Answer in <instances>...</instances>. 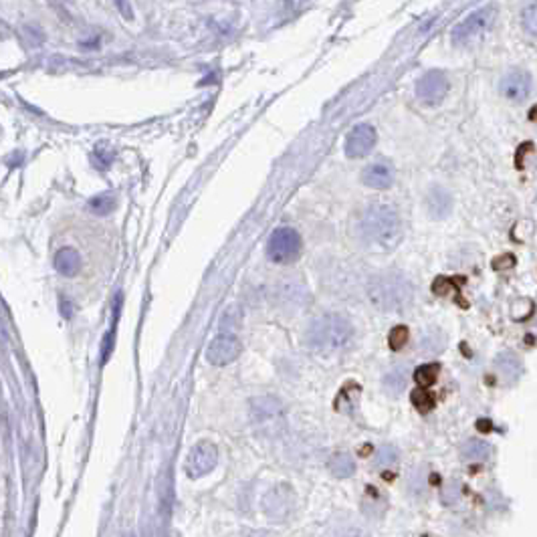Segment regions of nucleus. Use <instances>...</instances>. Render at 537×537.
Returning <instances> with one entry per match:
<instances>
[{"label": "nucleus", "mask_w": 537, "mask_h": 537, "mask_svg": "<svg viewBox=\"0 0 537 537\" xmlns=\"http://www.w3.org/2000/svg\"><path fill=\"white\" fill-rule=\"evenodd\" d=\"M406 342H408V327L406 325H396L394 329L390 332V335H388L390 347L394 352H398V349H402L406 346Z\"/></svg>", "instance_id": "26"}, {"label": "nucleus", "mask_w": 537, "mask_h": 537, "mask_svg": "<svg viewBox=\"0 0 537 537\" xmlns=\"http://www.w3.org/2000/svg\"><path fill=\"white\" fill-rule=\"evenodd\" d=\"M240 352H242V346H240L239 337L228 334L216 335L206 347V359L213 366H227L239 358Z\"/></svg>", "instance_id": "9"}, {"label": "nucleus", "mask_w": 537, "mask_h": 537, "mask_svg": "<svg viewBox=\"0 0 537 537\" xmlns=\"http://www.w3.org/2000/svg\"><path fill=\"white\" fill-rule=\"evenodd\" d=\"M216 463H218V449H216L215 442L200 441L192 446L188 459L184 463V469L190 479H200L208 475L210 471H215Z\"/></svg>", "instance_id": "7"}, {"label": "nucleus", "mask_w": 537, "mask_h": 537, "mask_svg": "<svg viewBox=\"0 0 537 537\" xmlns=\"http://www.w3.org/2000/svg\"><path fill=\"white\" fill-rule=\"evenodd\" d=\"M378 142V133L370 123H359L346 138V155L352 160L366 158Z\"/></svg>", "instance_id": "10"}, {"label": "nucleus", "mask_w": 537, "mask_h": 537, "mask_svg": "<svg viewBox=\"0 0 537 537\" xmlns=\"http://www.w3.org/2000/svg\"><path fill=\"white\" fill-rule=\"evenodd\" d=\"M283 408L275 400V398H257L251 402V414L252 420L257 424H271L277 420V416H281Z\"/></svg>", "instance_id": "13"}, {"label": "nucleus", "mask_w": 537, "mask_h": 537, "mask_svg": "<svg viewBox=\"0 0 537 537\" xmlns=\"http://www.w3.org/2000/svg\"><path fill=\"white\" fill-rule=\"evenodd\" d=\"M123 537H135V536H133V533H126V536H123Z\"/></svg>", "instance_id": "31"}, {"label": "nucleus", "mask_w": 537, "mask_h": 537, "mask_svg": "<svg viewBox=\"0 0 537 537\" xmlns=\"http://www.w3.org/2000/svg\"><path fill=\"white\" fill-rule=\"evenodd\" d=\"M116 196L111 194V192H101V194H97L93 196L89 203H87V208H89V213L96 216H108L113 213V208H116Z\"/></svg>", "instance_id": "19"}, {"label": "nucleus", "mask_w": 537, "mask_h": 537, "mask_svg": "<svg viewBox=\"0 0 537 537\" xmlns=\"http://www.w3.org/2000/svg\"><path fill=\"white\" fill-rule=\"evenodd\" d=\"M410 400H412V404L416 406L420 412H430L432 408H434V396L430 394L429 390H414L412 396H410Z\"/></svg>", "instance_id": "25"}, {"label": "nucleus", "mask_w": 537, "mask_h": 537, "mask_svg": "<svg viewBox=\"0 0 537 537\" xmlns=\"http://www.w3.org/2000/svg\"><path fill=\"white\" fill-rule=\"evenodd\" d=\"M521 24L531 36H537V0H531L521 12Z\"/></svg>", "instance_id": "24"}, {"label": "nucleus", "mask_w": 537, "mask_h": 537, "mask_svg": "<svg viewBox=\"0 0 537 537\" xmlns=\"http://www.w3.org/2000/svg\"><path fill=\"white\" fill-rule=\"evenodd\" d=\"M334 537H368L362 529H356V527H347V529H339Z\"/></svg>", "instance_id": "28"}, {"label": "nucleus", "mask_w": 537, "mask_h": 537, "mask_svg": "<svg viewBox=\"0 0 537 537\" xmlns=\"http://www.w3.org/2000/svg\"><path fill=\"white\" fill-rule=\"evenodd\" d=\"M242 537H273L269 531H265V529H249V531H245V536Z\"/></svg>", "instance_id": "29"}, {"label": "nucleus", "mask_w": 537, "mask_h": 537, "mask_svg": "<svg viewBox=\"0 0 537 537\" xmlns=\"http://www.w3.org/2000/svg\"><path fill=\"white\" fill-rule=\"evenodd\" d=\"M113 150H111V145H108L106 142L97 143L96 145V152H93V164H96L99 170H108L111 164H113Z\"/></svg>", "instance_id": "23"}, {"label": "nucleus", "mask_w": 537, "mask_h": 537, "mask_svg": "<svg viewBox=\"0 0 537 537\" xmlns=\"http://www.w3.org/2000/svg\"><path fill=\"white\" fill-rule=\"evenodd\" d=\"M295 505H297L295 491L291 485H285V483L271 487L263 497L265 515L275 523H285L295 511Z\"/></svg>", "instance_id": "5"}, {"label": "nucleus", "mask_w": 537, "mask_h": 537, "mask_svg": "<svg viewBox=\"0 0 537 537\" xmlns=\"http://www.w3.org/2000/svg\"><path fill=\"white\" fill-rule=\"evenodd\" d=\"M368 297L378 310L398 311L412 301V285L402 275H376L368 283Z\"/></svg>", "instance_id": "3"}, {"label": "nucleus", "mask_w": 537, "mask_h": 537, "mask_svg": "<svg viewBox=\"0 0 537 537\" xmlns=\"http://www.w3.org/2000/svg\"><path fill=\"white\" fill-rule=\"evenodd\" d=\"M501 93L507 99L513 101H521L531 93V77L529 73L521 71V69H513L509 71L501 79Z\"/></svg>", "instance_id": "11"}, {"label": "nucleus", "mask_w": 537, "mask_h": 537, "mask_svg": "<svg viewBox=\"0 0 537 537\" xmlns=\"http://www.w3.org/2000/svg\"><path fill=\"white\" fill-rule=\"evenodd\" d=\"M497 368L501 372L503 380L505 382H515L521 372H523V366H521V359L515 356L513 352H503L497 356Z\"/></svg>", "instance_id": "16"}, {"label": "nucleus", "mask_w": 537, "mask_h": 537, "mask_svg": "<svg viewBox=\"0 0 537 537\" xmlns=\"http://www.w3.org/2000/svg\"><path fill=\"white\" fill-rule=\"evenodd\" d=\"M55 269L63 277H75L81 269V255L75 251L73 247H63L55 255Z\"/></svg>", "instance_id": "14"}, {"label": "nucleus", "mask_w": 537, "mask_h": 537, "mask_svg": "<svg viewBox=\"0 0 537 537\" xmlns=\"http://www.w3.org/2000/svg\"><path fill=\"white\" fill-rule=\"evenodd\" d=\"M352 337H354V325L339 313H325L322 317L313 319L305 334L310 347L319 352L342 349L352 342Z\"/></svg>", "instance_id": "2"}, {"label": "nucleus", "mask_w": 537, "mask_h": 537, "mask_svg": "<svg viewBox=\"0 0 537 537\" xmlns=\"http://www.w3.org/2000/svg\"><path fill=\"white\" fill-rule=\"evenodd\" d=\"M359 230L368 242H374L382 249H394L402 237V223L392 206L372 204L362 215Z\"/></svg>", "instance_id": "1"}, {"label": "nucleus", "mask_w": 537, "mask_h": 537, "mask_svg": "<svg viewBox=\"0 0 537 537\" xmlns=\"http://www.w3.org/2000/svg\"><path fill=\"white\" fill-rule=\"evenodd\" d=\"M362 182L374 190H388L394 182V172L388 164L376 162V164H370L362 170Z\"/></svg>", "instance_id": "12"}, {"label": "nucleus", "mask_w": 537, "mask_h": 537, "mask_svg": "<svg viewBox=\"0 0 537 537\" xmlns=\"http://www.w3.org/2000/svg\"><path fill=\"white\" fill-rule=\"evenodd\" d=\"M396 463H398V449L394 444H382L374 456V466H378V469H388Z\"/></svg>", "instance_id": "21"}, {"label": "nucleus", "mask_w": 537, "mask_h": 537, "mask_svg": "<svg viewBox=\"0 0 537 537\" xmlns=\"http://www.w3.org/2000/svg\"><path fill=\"white\" fill-rule=\"evenodd\" d=\"M113 4H116V9L120 11V14L123 16V19L132 21L133 9H132V4H130V0H113Z\"/></svg>", "instance_id": "27"}, {"label": "nucleus", "mask_w": 537, "mask_h": 537, "mask_svg": "<svg viewBox=\"0 0 537 537\" xmlns=\"http://www.w3.org/2000/svg\"><path fill=\"white\" fill-rule=\"evenodd\" d=\"M439 364H424V366H420L416 372H414V380H416L422 388H426V386H432V384L436 382V376H439Z\"/></svg>", "instance_id": "22"}, {"label": "nucleus", "mask_w": 537, "mask_h": 537, "mask_svg": "<svg viewBox=\"0 0 537 537\" xmlns=\"http://www.w3.org/2000/svg\"><path fill=\"white\" fill-rule=\"evenodd\" d=\"M529 120L537 121V103L531 108V111H529Z\"/></svg>", "instance_id": "30"}, {"label": "nucleus", "mask_w": 537, "mask_h": 537, "mask_svg": "<svg viewBox=\"0 0 537 537\" xmlns=\"http://www.w3.org/2000/svg\"><path fill=\"white\" fill-rule=\"evenodd\" d=\"M426 208L432 218H444V216L451 213L453 208V198L446 190H441V188H434L430 192L429 198H426Z\"/></svg>", "instance_id": "15"}, {"label": "nucleus", "mask_w": 537, "mask_h": 537, "mask_svg": "<svg viewBox=\"0 0 537 537\" xmlns=\"http://www.w3.org/2000/svg\"><path fill=\"white\" fill-rule=\"evenodd\" d=\"M327 469L332 471V475L339 479L352 477L356 473V463L354 456L347 453H335L329 461H327Z\"/></svg>", "instance_id": "18"}, {"label": "nucleus", "mask_w": 537, "mask_h": 537, "mask_svg": "<svg viewBox=\"0 0 537 537\" xmlns=\"http://www.w3.org/2000/svg\"><path fill=\"white\" fill-rule=\"evenodd\" d=\"M449 93V79L442 71L424 73L416 83V96L426 106H436Z\"/></svg>", "instance_id": "8"}, {"label": "nucleus", "mask_w": 537, "mask_h": 537, "mask_svg": "<svg viewBox=\"0 0 537 537\" xmlns=\"http://www.w3.org/2000/svg\"><path fill=\"white\" fill-rule=\"evenodd\" d=\"M406 382H408V370L398 366L394 370H390L386 376H384V386L392 392V394H398L404 390Z\"/></svg>", "instance_id": "20"}, {"label": "nucleus", "mask_w": 537, "mask_h": 537, "mask_svg": "<svg viewBox=\"0 0 537 537\" xmlns=\"http://www.w3.org/2000/svg\"><path fill=\"white\" fill-rule=\"evenodd\" d=\"M495 12H497L495 6H485V9H479L477 12H473L471 16H466L463 23L456 24L453 31L454 45H466L475 36L489 31L491 24L495 21Z\"/></svg>", "instance_id": "6"}, {"label": "nucleus", "mask_w": 537, "mask_h": 537, "mask_svg": "<svg viewBox=\"0 0 537 537\" xmlns=\"http://www.w3.org/2000/svg\"><path fill=\"white\" fill-rule=\"evenodd\" d=\"M461 456L466 463H477V461H487L491 456V444L479 439H471L461 446Z\"/></svg>", "instance_id": "17"}, {"label": "nucleus", "mask_w": 537, "mask_h": 537, "mask_svg": "<svg viewBox=\"0 0 537 537\" xmlns=\"http://www.w3.org/2000/svg\"><path fill=\"white\" fill-rule=\"evenodd\" d=\"M303 249V240L295 228L281 227L275 230L267 242V257L277 265H289L297 261Z\"/></svg>", "instance_id": "4"}]
</instances>
